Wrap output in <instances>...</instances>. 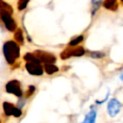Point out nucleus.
Returning <instances> with one entry per match:
<instances>
[{"mask_svg":"<svg viewBox=\"0 0 123 123\" xmlns=\"http://www.w3.org/2000/svg\"><path fill=\"white\" fill-rule=\"evenodd\" d=\"M2 53L7 63L12 65L20 57V46L14 40H7L3 43Z\"/></svg>","mask_w":123,"mask_h":123,"instance_id":"f257e3e1","label":"nucleus"},{"mask_svg":"<svg viewBox=\"0 0 123 123\" xmlns=\"http://www.w3.org/2000/svg\"><path fill=\"white\" fill-rule=\"evenodd\" d=\"M20 82L18 80H11L5 85V91L9 94H12L16 97H21L23 95V91L21 89Z\"/></svg>","mask_w":123,"mask_h":123,"instance_id":"f03ea898","label":"nucleus"},{"mask_svg":"<svg viewBox=\"0 0 123 123\" xmlns=\"http://www.w3.org/2000/svg\"><path fill=\"white\" fill-rule=\"evenodd\" d=\"M0 20L9 32H14L16 30L17 23L12 17V14L9 12H0Z\"/></svg>","mask_w":123,"mask_h":123,"instance_id":"7ed1b4c3","label":"nucleus"},{"mask_svg":"<svg viewBox=\"0 0 123 123\" xmlns=\"http://www.w3.org/2000/svg\"><path fill=\"white\" fill-rule=\"evenodd\" d=\"M2 108H3V111L4 114L6 116H13L15 118H18L22 115V110L17 108L16 106H14L13 104L10 103V102H3L2 104Z\"/></svg>","mask_w":123,"mask_h":123,"instance_id":"20e7f679","label":"nucleus"},{"mask_svg":"<svg viewBox=\"0 0 123 123\" xmlns=\"http://www.w3.org/2000/svg\"><path fill=\"white\" fill-rule=\"evenodd\" d=\"M85 49L82 46H77L74 48H66L61 53V58L62 60L69 59L71 57H81L85 54Z\"/></svg>","mask_w":123,"mask_h":123,"instance_id":"39448f33","label":"nucleus"},{"mask_svg":"<svg viewBox=\"0 0 123 123\" xmlns=\"http://www.w3.org/2000/svg\"><path fill=\"white\" fill-rule=\"evenodd\" d=\"M34 54L39 60V62H43V63H55L57 61V58L55 55L45 52V51H42V50H36L34 52Z\"/></svg>","mask_w":123,"mask_h":123,"instance_id":"423d86ee","label":"nucleus"},{"mask_svg":"<svg viewBox=\"0 0 123 123\" xmlns=\"http://www.w3.org/2000/svg\"><path fill=\"white\" fill-rule=\"evenodd\" d=\"M121 108H122V104L116 98H112L108 103L107 111L111 117H115L121 111Z\"/></svg>","mask_w":123,"mask_h":123,"instance_id":"0eeeda50","label":"nucleus"},{"mask_svg":"<svg viewBox=\"0 0 123 123\" xmlns=\"http://www.w3.org/2000/svg\"><path fill=\"white\" fill-rule=\"evenodd\" d=\"M25 69L27 72L31 75L34 76H41L43 74V68L40 65V63L37 62H26L25 63Z\"/></svg>","mask_w":123,"mask_h":123,"instance_id":"6e6552de","label":"nucleus"},{"mask_svg":"<svg viewBox=\"0 0 123 123\" xmlns=\"http://www.w3.org/2000/svg\"><path fill=\"white\" fill-rule=\"evenodd\" d=\"M96 117H97L96 110L91 107L90 111L86 113V115L85 116V118H84L82 123H95L96 122Z\"/></svg>","mask_w":123,"mask_h":123,"instance_id":"1a4fd4ad","label":"nucleus"},{"mask_svg":"<svg viewBox=\"0 0 123 123\" xmlns=\"http://www.w3.org/2000/svg\"><path fill=\"white\" fill-rule=\"evenodd\" d=\"M103 7L107 10L115 12L118 9V2H117V0H104Z\"/></svg>","mask_w":123,"mask_h":123,"instance_id":"9d476101","label":"nucleus"},{"mask_svg":"<svg viewBox=\"0 0 123 123\" xmlns=\"http://www.w3.org/2000/svg\"><path fill=\"white\" fill-rule=\"evenodd\" d=\"M13 40L16 41L19 45L24 44V35H23V31L20 28H16V30L13 32Z\"/></svg>","mask_w":123,"mask_h":123,"instance_id":"9b49d317","label":"nucleus"},{"mask_svg":"<svg viewBox=\"0 0 123 123\" xmlns=\"http://www.w3.org/2000/svg\"><path fill=\"white\" fill-rule=\"evenodd\" d=\"M0 12H9L11 14H13V8L9 3L0 0Z\"/></svg>","mask_w":123,"mask_h":123,"instance_id":"f8f14e48","label":"nucleus"},{"mask_svg":"<svg viewBox=\"0 0 123 123\" xmlns=\"http://www.w3.org/2000/svg\"><path fill=\"white\" fill-rule=\"evenodd\" d=\"M43 70H44L47 74L51 75V74H54V73L58 72V71H59V67L56 66L54 63H44Z\"/></svg>","mask_w":123,"mask_h":123,"instance_id":"ddd939ff","label":"nucleus"},{"mask_svg":"<svg viewBox=\"0 0 123 123\" xmlns=\"http://www.w3.org/2000/svg\"><path fill=\"white\" fill-rule=\"evenodd\" d=\"M23 59H24V61H25V62H31L41 63V62H39V60L35 56V54H34V53H30V52L26 53V54L23 56Z\"/></svg>","mask_w":123,"mask_h":123,"instance_id":"4468645a","label":"nucleus"},{"mask_svg":"<svg viewBox=\"0 0 123 123\" xmlns=\"http://www.w3.org/2000/svg\"><path fill=\"white\" fill-rule=\"evenodd\" d=\"M84 40V37L83 36H78V37H73L70 41H69V46H77L78 44H80L82 41Z\"/></svg>","mask_w":123,"mask_h":123,"instance_id":"2eb2a0df","label":"nucleus"},{"mask_svg":"<svg viewBox=\"0 0 123 123\" xmlns=\"http://www.w3.org/2000/svg\"><path fill=\"white\" fill-rule=\"evenodd\" d=\"M29 2H30V0H17V10L24 11L27 8Z\"/></svg>","mask_w":123,"mask_h":123,"instance_id":"dca6fc26","label":"nucleus"},{"mask_svg":"<svg viewBox=\"0 0 123 123\" xmlns=\"http://www.w3.org/2000/svg\"><path fill=\"white\" fill-rule=\"evenodd\" d=\"M102 1L103 0H91V6H92L91 13L92 14H94L96 12V11L100 8V5L102 4Z\"/></svg>","mask_w":123,"mask_h":123,"instance_id":"f3484780","label":"nucleus"},{"mask_svg":"<svg viewBox=\"0 0 123 123\" xmlns=\"http://www.w3.org/2000/svg\"><path fill=\"white\" fill-rule=\"evenodd\" d=\"M89 56L93 59H102L105 57V53L100 52V51H93V52H90Z\"/></svg>","mask_w":123,"mask_h":123,"instance_id":"a211bd4d","label":"nucleus"},{"mask_svg":"<svg viewBox=\"0 0 123 123\" xmlns=\"http://www.w3.org/2000/svg\"><path fill=\"white\" fill-rule=\"evenodd\" d=\"M35 91H36V86H33V85H30L29 86H28V89H27V91H26V94H25V97L26 98H29V97H31L34 93H35Z\"/></svg>","mask_w":123,"mask_h":123,"instance_id":"6ab92c4d","label":"nucleus"},{"mask_svg":"<svg viewBox=\"0 0 123 123\" xmlns=\"http://www.w3.org/2000/svg\"><path fill=\"white\" fill-rule=\"evenodd\" d=\"M25 103H26V99H23V98H22V96H21V97H19V98H18V101H17V105H16V107H17V108H19V109H22V108H23V106L25 105Z\"/></svg>","mask_w":123,"mask_h":123,"instance_id":"aec40b11","label":"nucleus"},{"mask_svg":"<svg viewBox=\"0 0 123 123\" xmlns=\"http://www.w3.org/2000/svg\"><path fill=\"white\" fill-rule=\"evenodd\" d=\"M120 80H121V81H123V74L120 76Z\"/></svg>","mask_w":123,"mask_h":123,"instance_id":"412c9836","label":"nucleus"},{"mask_svg":"<svg viewBox=\"0 0 123 123\" xmlns=\"http://www.w3.org/2000/svg\"><path fill=\"white\" fill-rule=\"evenodd\" d=\"M121 2H122V4H123V0H121Z\"/></svg>","mask_w":123,"mask_h":123,"instance_id":"4be33fe9","label":"nucleus"},{"mask_svg":"<svg viewBox=\"0 0 123 123\" xmlns=\"http://www.w3.org/2000/svg\"><path fill=\"white\" fill-rule=\"evenodd\" d=\"M0 123H1V121H0Z\"/></svg>","mask_w":123,"mask_h":123,"instance_id":"5701e85b","label":"nucleus"}]
</instances>
